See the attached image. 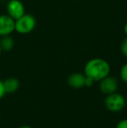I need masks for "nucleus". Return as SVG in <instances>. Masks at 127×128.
<instances>
[{
	"mask_svg": "<svg viewBox=\"0 0 127 128\" xmlns=\"http://www.w3.org/2000/svg\"><path fill=\"white\" fill-rule=\"evenodd\" d=\"M105 106L108 111L112 112H118L124 109L126 106V98L120 93H111L107 95L105 98Z\"/></svg>",
	"mask_w": 127,
	"mask_h": 128,
	"instance_id": "7ed1b4c3",
	"label": "nucleus"
},
{
	"mask_svg": "<svg viewBox=\"0 0 127 128\" xmlns=\"http://www.w3.org/2000/svg\"><path fill=\"white\" fill-rule=\"evenodd\" d=\"M4 91L6 93H13L18 90L20 86V82L17 78H8L3 81Z\"/></svg>",
	"mask_w": 127,
	"mask_h": 128,
	"instance_id": "6e6552de",
	"label": "nucleus"
},
{
	"mask_svg": "<svg viewBox=\"0 0 127 128\" xmlns=\"http://www.w3.org/2000/svg\"><path fill=\"white\" fill-rule=\"evenodd\" d=\"M120 51H121V53H122L126 58H127V37L125 38L124 40H123L122 43H121Z\"/></svg>",
	"mask_w": 127,
	"mask_h": 128,
	"instance_id": "9b49d317",
	"label": "nucleus"
},
{
	"mask_svg": "<svg viewBox=\"0 0 127 128\" xmlns=\"http://www.w3.org/2000/svg\"><path fill=\"white\" fill-rule=\"evenodd\" d=\"M85 73L81 72H74L71 73L68 77L67 82L71 87L74 89H80V88L85 86Z\"/></svg>",
	"mask_w": 127,
	"mask_h": 128,
	"instance_id": "0eeeda50",
	"label": "nucleus"
},
{
	"mask_svg": "<svg viewBox=\"0 0 127 128\" xmlns=\"http://www.w3.org/2000/svg\"><path fill=\"white\" fill-rule=\"evenodd\" d=\"M119 75H120V78H121V79H122L123 82H125L126 84H127V63L125 64L124 66L121 67Z\"/></svg>",
	"mask_w": 127,
	"mask_h": 128,
	"instance_id": "9d476101",
	"label": "nucleus"
},
{
	"mask_svg": "<svg viewBox=\"0 0 127 128\" xmlns=\"http://www.w3.org/2000/svg\"><path fill=\"white\" fill-rule=\"evenodd\" d=\"M19 128H33V127L30 126H21V127H19Z\"/></svg>",
	"mask_w": 127,
	"mask_h": 128,
	"instance_id": "dca6fc26",
	"label": "nucleus"
},
{
	"mask_svg": "<svg viewBox=\"0 0 127 128\" xmlns=\"http://www.w3.org/2000/svg\"><path fill=\"white\" fill-rule=\"evenodd\" d=\"M25 13L24 5L20 0H10L7 4V14L14 20L19 18Z\"/></svg>",
	"mask_w": 127,
	"mask_h": 128,
	"instance_id": "20e7f679",
	"label": "nucleus"
},
{
	"mask_svg": "<svg viewBox=\"0 0 127 128\" xmlns=\"http://www.w3.org/2000/svg\"><path fill=\"white\" fill-rule=\"evenodd\" d=\"M116 128H127V118L122 120L117 124Z\"/></svg>",
	"mask_w": 127,
	"mask_h": 128,
	"instance_id": "f8f14e48",
	"label": "nucleus"
},
{
	"mask_svg": "<svg viewBox=\"0 0 127 128\" xmlns=\"http://www.w3.org/2000/svg\"><path fill=\"white\" fill-rule=\"evenodd\" d=\"M124 32H125V34H126V36L127 37V22L125 24V26H124Z\"/></svg>",
	"mask_w": 127,
	"mask_h": 128,
	"instance_id": "2eb2a0df",
	"label": "nucleus"
},
{
	"mask_svg": "<svg viewBox=\"0 0 127 128\" xmlns=\"http://www.w3.org/2000/svg\"><path fill=\"white\" fill-rule=\"evenodd\" d=\"M110 64L105 59L100 58H94L85 64L84 73L86 77L91 78L93 81H100L104 78L110 74Z\"/></svg>",
	"mask_w": 127,
	"mask_h": 128,
	"instance_id": "f257e3e1",
	"label": "nucleus"
},
{
	"mask_svg": "<svg viewBox=\"0 0 127 128\" xmlns=\"http://www.w3.org/2000/svg\"><path fill=\"white\" fill-rule=\"evenodd\" d=\"M94 81L93 79H92L91 78L86 77L85 76V86H87V87H91V86L93 84Z\"/></svg>",
	"mask_w": 127,
	"mask_h": 128,
	"instance_id": "ddd939ff",
	"label": "nucleus"
},
{
	"mask_svg": "<svg viewBox=\"0 0 127 128\" xmlns=\"http://www.w3.org/2000/svg\"><path fill=\"white\" fill-rule=\"evenodd\" d=\"M119 87V81L116 78L108 75L100 80L99 89L104 94L109 95L111 93L116 92Z\"/></svg>",
	"mask_w": 127,
	"mask_h": 128,
	"instance_id": "39448f33",
	"label": "nucleus"
},
{
	"mask_svg": "<svg viewBox=\"0 0 127 128\" xmlns=\"http://www.w3.org/2000/svg\"><path fill=\"white\" fill-rule=\"evenodd\" d=\"M1 52H2V49H1V46H0V55H1Z\"/></svg>",
	"mask_w": 127,
	"mask_h": 128,
	"instance_id": "f3484780",
	"label": "nucleus"
},
{
	"mask_svg": "<svg viewBox=\"0 0 127 128\" xmlns=\"http://www.w3.org/2000/svg\"><path fill=\"white\" fill-rule=\"evenodd\" d=\"M37 21L31 14L24 13L15 20V32L19 34H28L35 29Z\"/></svg>",
	"mask_w": 127,
	"mask_h": 128,
	"instance_id": "f03ea898",
	"label": "nucleus"
},
{
	"mask_svg": "<svg viewBox=\"0 0 127 128\" xmlns=\"http://www.w3.org/2000/svg\"><path fill=\"white\" fill-rule=\"evenodd\" d=\"M5 91H4V87H3V81L0 80V100L4 96L5 94Z\"/></svg>",
	"mask_w": 127,
	"mask_h": 128,
	"instance_id": "4468645a",
	"label": "nucleus"
},
{
	"mask_svg": "<svg viewBox=\"0 0 127 128\" xmlns=\"http://www.w3.org/2000/svg\"><path fill=\"white\" fill-rule=\"evenodd\" d=\"M14 42L13 38L10 35H5V36H1L0 38V46H1L2 52H10L13 49Z\"/></svg>",
	"mask_w": 127,
	"mask_h": 128,
	"instance_id": "1a4fd4ad",
	"label": "nucleus"
},
{
	"mask_svg": "<svg viewBox=\"0 0 127 128\" xmlns=\"http://www.w3.org/2000/svg\"><path fill=\"white\" fill-rule=\"evenodd\" d=\"M15 32V20L8 14L0 15V36L10 35Z\"/></svg>",
	"mask_w": 127,
	"mask_h": 128,
	"instance_id": "423d86ee",
	"label": "nucleus"
}]
</instances>
